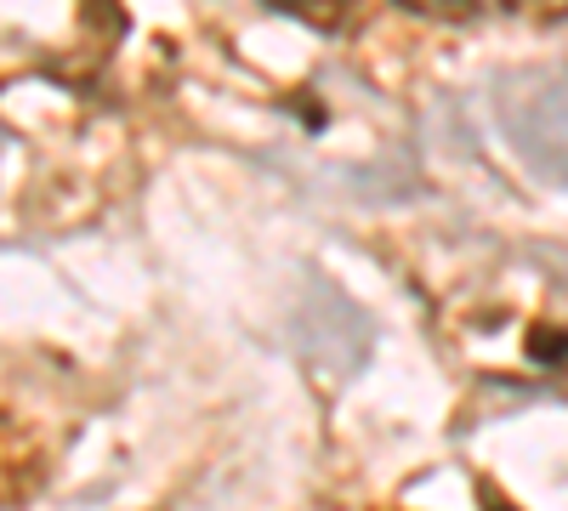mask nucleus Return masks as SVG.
Instances as JSON below:
<instances>
[{"mask_svg": "<svg viewBox=\"0 0 568 511\" xmlns=\"http://www.w3.org/2000/svg\"><path fill=\"white\" fill-rule=\"evenodd\" d=\"M267 7H273V12H291V18H302V23L324 29V34H336V29L353 18L358 0H267Z\"/></svg>", "mask_w": 568, "mask_h": 511, "instance_id": "nucleus-1", "label": "nucleus"}, {"mask_svg": "<svg viewBox=\"0 0 568 511\" xmlns=\"http://www.w3.org/2000/svg\"><path fill=\"white\" fill-rule=\"evenodd\" d=\"M529 358L540 369H568V330L562 324H540V330L529 336Z\"/></svg>", "mask_w": 568, "mask_h": 511, "instance_id": "nucleus-2", "label": "nucleus"}]
</instances>
